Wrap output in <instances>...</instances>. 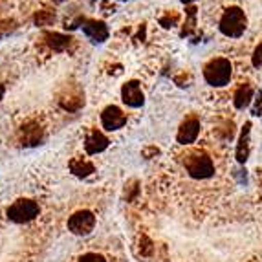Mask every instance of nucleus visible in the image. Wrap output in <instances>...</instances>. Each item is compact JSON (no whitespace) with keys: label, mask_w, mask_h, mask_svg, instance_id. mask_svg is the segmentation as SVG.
<instances>
[{"label":"nucleus","mask_w":262,"mask_h":262,"mask_svg":"<svg viewBox=\"0 0 262 262\" xmlns=\"http://www.w3.org/2000/svg\"><path fill=\"white\" fill-rule=\"evenodd\" d=\"M198 134H200V121L194 119V118H191V119H187L182 127H180L176 140H178V143H182V145H189L196 140Z\"/></svg>","instance_id":"obj_8"},{"label":"nucleus","mask_w":262,"mask_h":262,"mask_svg":"<svg viewBox=\"0 0 262 262\" xmlns=\"http://www.w3.org/2000/svg\"><path fill=\"white\" fill-rule=\"evenodd\" d=\"M44 39H46V44H48L53 52H64L72 42L70 37L62 35V33H46Z\"/></svg>","instance_id":"obj_12"},{"label":"nucleus","mask_w":262,"mask_h":262,"mask_svg":"<svg viewBox=\"0 0 262 262\" xmlns=\"http://www.w3.org/2000/svg\"><path fill=\"white\" fill-rule=\"evenodd\" d=\"M4 92H6L4 84H0V99H2V97H4Z\"/></svg>","instance_id":"obj_19"},{"label":"nucleus","mask_w":262,"mask_h":262,"mask_svg":"<svg viewBox=\"0 0 262 262\" xmlns=\"http://www.w3.org/2000/svg\"><path fill=\"white\" fill-rule=\"evenodd\" d=\"M204 77L211 86H224L231 79V62L227 59H213L204 68Z\"/></svg>","instance_id":"obj_2"},{"label":"nucleus","mask_w":262,"mask_h":262,"mask_svg":"<svg viewBox=\"0 0 262 262\" xmlns=\"http://www.w3.org/2000/svg\"><path fill=\"white\" fill-rule=\"evenodd\" d=\"M249 128H251V123H246L244 128H242L241 140H238V145H236V160L241 163H246L249 156Z\"/></svg>","instance_id":"obj_11"},{"label":"nucleus","mask_w":262,"mask_h":262,"mask_svg":"<svg viewBox=\"0 0 262 262\" xmlns=\"http://www.w3.org/2000/svg\"><path fill=\"white\" fill-rule=\"evenodd\" d=\"M96 226V216L90 211H77L68 220V229L74 235H88Z\"/></svg>","instance_id":"obj_5"},{"label":"nucleus","mask_w":262,"mask_h":262,"mask_svg":"<svg viewBox=\"0 0 262 262\" xmlns=\"http://www.w3.org/2000/svg\"><path fill=\"white\" fill-rule=\"evenodd\" d=\"M121 99L125 105L132 106V108H138V106L143 105L145 96H143V92H141L140 83H138V81H128L127 84H123Z\"/></svg>","instance_id":"obj_6"},{"label":"nucleus","mask_w":262,"mask_h":262,"mask_svg":"<svg viewBox=\"0 0 262 262\" xmlns=\"http://www.w3.org/2000/svg\"><path fill=\"white\" fill-rule=\"evenodd\" d=\"M253 66H262V44H258L257 50L253 53Z\"/></svg>","instance_id":"obj_18"},{"label":"nucleus","mask_w":262,"mask_h":262,"mask_svg":"<svg viewBox=\"0 0 262 262\" xmlns=\"http://www.w3.org/2000/svg\"><path fill=\"white\" fill-rule=\"evenodd\" d=\"M185 169L194 180H207L214 174V165L206 154H191L185 160Z\"/></svg>","instance_id":"obj_4"},{"label":"nucleus","mask_w":262,"mask_h":262,"mask_svg":"<svg viewBox=\"0 0 262 262\" xmlns=\"http://www.w3.org/2000/svg\"><path fill=\"white\" fill-rule=\"evenodd\" d=\"M246 30V15L241 8H229L220 18V31L226 37H241Z\"/></svg>","instance_id":"obj_1"},{"label":"nucleus","mask_w":262,"mask_h":262,"mask_svg":"<svg viewBox=\"0 0 262 262\" xmlns=\"http://www.w3.org/2000/svg\"><path fill=\"white\" fill-rule=\"evenodd\" d=\"M53 2H62V0H53Z\"/></svg>","instance_id":"obj_21"},{"label":"nucleus","mask_w":262,"mask_h":262,"mask_svg":"<svg viewBox=\"0 0 262 262\" xmlns=\"http://www.w3.org/2000/svg\"><path fill=\"white\" fill-rule=\"evenodd\" d=\"M178 20H180L178 15H176V13L170 15L169 13V15H165V17L160 18V24H162L163 28H174L176 24H178Z\"/></svg>","instance_id":"obj_16"},{"label":"nucleus","mask_w":262,"mask_h":262,"mask_svg":"<svg viewBox=\"0 0 262 262\" xmlns=\"http://www.w3.org/2000/svg\"><path fill=\"white\" fill-rule=\"evenodd\" d=\"M55 20V13L50 11V9H42L39 13L35 15V24L37 26H48L52 22Z\"/></svg>","instance_id":"obj_15"},{"label":"nucleus","mask_w":262,"mask_h":262,"mask_svg":"<svg viewBox=\"0 0 262 262\" xmlns=\"http://www.w3.org/2000/svg\"><path fill=\"white\" fill-rule=\"evenodd\" d=\"M106 147H108V140H106V136L101 134V132H97V130H94L92 134L86 138V141H84V149H86L88 154L103 152Z\"/></svg>","instance_id":"obj_10"},{"label":"nucleus","mask_w":262,"mask_h":262,"mask_svg":"<svg viewBox=\"0 0 262 262\" xmlns=\"http://www.w3.org/2000/svg\"><path fill=\"white\" fill-rule=\"evenodd\" d=\"M182 2H184V4H189V2H192V0H182Z\"/></svg>","instance_id":"obj_20"},{"label":"nucleus","mask_w":262,"mask_h":262,"mask_svg":"<svg viewBox=\"0 0 262 262\" xmlns=\"http://www.w3.org/2000/svg\"><path fill=\"white\" fill-rule=\"evenodd\" d=\"M251 99H253V88L249 86V84H244V86H241V88H238V90L235 92V97H233V103H235V106H236L238 110H244L246 106H249Z\"/></svg>","instance_id":"obj_13"},{"label":"nucleus","mask_w":262,"mask_h":262,"mask_svg":"<svg viewBox=\"0 0 262 262\" xmlns=\"http://www.w3.org/2000/svg\"><path fill=\"white\" fill-rule=\"evenodd\" d=\"M101 123L106 130H118V128L125 127L127 123V116L118 108V106H106L101 114Z\"/></svg>","instance_id":"obj_7"},{"label":"nucleus","mask_w":262,"mask_h":262,"mask_svg":"<svg viewBox=\"0 0 262 262\" xmlns=\"http://www.w3.org/2000/svg\"><path fill=\"white\" fill-rule=\"evenodd\" d=\"M70 170L79 178H84V176L94 172V165L90 162H86V160H83V158H75L70 162Z\"/></svg>","instance_id":"obj_14"},{"label":"nucleus","mask_w":262,"mask_h":262,"mask_svg":"<svg viewBox=\"0 0 262 262\" xmlns=\"http://www.w3.org/2000/svg\"><path fill=\"white\" fill-rule=\"evenodd\" d=\"M83 31H84V35L90 40H94V42H103V40L108 39V30H106L105 24L99 20L83 22Z\"/></svg>","instance_id":"obj_9"},{"label":"nucleus","mask_w":262,"mask_h":262,"mask_svg":"<svg viewBox=\"0 0 262 262\" xmlns=\"http://www.w3.org/2000/svg\"><path fill=\"white\" fill-rule=\"evenodd\" d=\"M77 262H106V258L99 253H84Z\"/></svg>","instance_id":"obj_17"},{"label":"nucleus","mask_w":262,"mask_h":262,"mask_svg":"<svg viewBox=\"0 0 262 262\" xmlns=\"http://www.w3.org/2000/svg\"><path fill=\"white\" fill-rule=\"evenodd\" d=\"M40 207L37 202L28 200V198H22V200H17L15 204H11L8 209V219L15 224H24L33 220L35 216H39Z\"/></svg>","instance_id":"obj_3"}]
</instances>
